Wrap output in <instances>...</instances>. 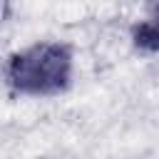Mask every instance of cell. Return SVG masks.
<instances>
[{
    "mask_svg": "<svg viewBox=\"0 0 159 159\" xmlns=\"http://www.w3.org/2000/svg\"><path fill=\"white\" fill-rule=\"evenodd\" d=\"M5 84L20 97H57L72 87L75 50L60 40H40L5 62Z\"/></svg>",
    "mask_w": 159,
    "mask_h": 159,
    "instance_id": "cell-1",
    "label": "cell"
},
{
    "mask_svg": "<svg viewBox=\"0 0 159 159\" xmlns=\"http://www.w3.org/2000/svg\"><path fill=\"white\" fill-rule=\"evenodd\" d=\"M132 42L139 52H159V2L132 27Z\"/></svg>",
    "mask_w": 159,
    "mask_h": 159,
    "instance_id": "cell-2",
    "label": "cell"
},
{
    "mask_svg": "<svg viewBox=\"0 0 159 159\" xmlns=\"http://www.w3.org/2000/svg\"><path fill=\"white\" fill-rule=\"evenodd\" d=\"M10 12H12V0H0V25L7 22Z\"/></svg>",
    "mask_w": 159,
    "mask_h": 159,
    "instance_id": "cell-3",
    "label": "cell"
}]
</instances>
